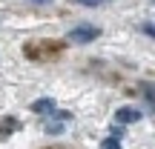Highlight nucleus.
<instances>
[{
    "instance_id": "f257e3e1",
    "label": "nucleus",
    "mask_w": 155,
    "mask_h": 149,
    "mask_svg": "<svg viewBox=\"0 0 155 149\" xmlns=\"http://www.w3.org/2000/svg\"><path fill=\"white\" fill-rule=\"evenodd\" d=\"M66 37L72 40V43H92V40H98V37H101V29H98V26H92V23H81V26L69 29Z\"/></svg>"
},
{
    "instance_id": "f03ea898",
    "label": "nucleus",
    "mask_w": 155,
    "mask_h": 149,
    "mask_svg": "<svg viewBox=\"0 0 155 149\" xmlns=\"http://www.w3.org/2000/svg\"><path fill=\"white\" fill-rule=\"evenodd\" d=\"M69 112H55V115H49L46 118V123H43V132L46 135H52V138H55V135H63L66 132V121H69Z\"/></svg>"
},
{
    "instance_id": "7ed1b4c3",
    "label": "nucleus",
    "mask_w": 155,
    "mask_h": 149,
    "mask_svg": "<svg viewBox=\"0 0 155 149\" xmlns=\"http://www.w3.org/2000/svg\"><path fill=\"white\" fill-rule=\"evenodd\" d=\"M141 118H144V112H141L138 106H121V109H115V123H121V126L138 123Z\"/></svg>"
},
{
    "instance_id": "20e7f679",
    "label": "nucleus",
    "mask_w": 155,
    "mask_h": 149,
    "mask_svg": "<svg viewBox=\"0 0 155 149\" xmlns=\"http://www.w3.org/2000/svg\"><path fill=\"white\" fill-rule=\"evenodd\" d=\"M32 112H38V115H55V100L52 98H40L32 103Z\"/></svg>"
},
{
    "instance_id": "39448f33",
    "label": "nucleus",
    "mask_w": 155,
    "mask_h": 149,
    "mask_svg": "<svg viewBox=\"0 0 155 149\" xmlns=\"http://www.w3.org/2000/svg\"><path fill=\"white\" fill-rule=\"evenodd\" d=\"M141 95H144V100H147V106H150V112H155V83L144 80V83H141Z\"/></svg>"
},
{
    "instance_id": "423d86ee",
    "label": "nucleus",
    "mask_w": 155,
    "mask_h": 149,
    "mask_svg": "<svg viewBox=\"0 0 155 149\" xmlns=\"http://www.w3.org/2000/svg\"><path fill=\"white\" fill-rule=\"evenodd\" d=\"M17 129H20V121H17V118H3V123H0V138H9Z\"/></svg>"
},
{
    "instance_id": "0eeeda50",
    "label": "nucleus",
    "mask_w": 155,
    "mask_h": 149,
    "mask_svg": "<svg viewBox=\"0 0 155 149\" xmlns=\"http://www.w3.org/2000/svg\"><path fill=\"white\" fill-rule=\"evenodd\" d=\"M101 149H124V146H121L118 138H104V141H101Z\"/></svg>"
},
{
    "instance_id": "6e6552de",
    "label": "nucleus",
    "mask_w": 155,
    "mask_h": 149,
    "mask_svg": "<svg viewBox=\"0 0 155 149\" xmlns=\"http://www.w3.org/2000/svg\"><path fill=\"white\" fill-rule=\"evenodd\" d=\"M72 3H78V6H101L104 0H72Z\"/></svg>"
},
{
    "instance_id": "1a4fd4ad",
    "label": "nucleus",
    "mask_w": 155,
    "mask_h": 149,
    "mask_svg": "<svg viewBox=\"0 0 155 149\" xmlns=\"http://www.w3.org/2000/svg\"><path fill=\"white\" fill-rule=\"evenodd\" d=\"M141 32L150 34V37H155V26H152V23H144V26H141Z\"/></svg>"
},
{
    "instance_id": "9d476101",
    "label": "nucleus",
    "mask_w": 155,
    "mask_h": 149,
    "mask_svg": "<svg viewBox=\"0 0 155 149\" xmlns=\"http://www.w3.org/2000/svg\"><path fill=\"white\" fill-rule=\"evenodd\" d=\"M32 3H49V0H32Z\"/></svg>"
},
{
    "instance_id": "9b49d317",
    "label": "nucleus",
    "mask_w": 155,
    "mask_h": 149,
    "mask_svg": "<svg viewBox=\"0 0 155 149\" xmlns=\"http://www.w3.org/2000/svg\"><path fill=\"white\" fill-rule=\"evenodd\" d=\"M150 6H155V0H150Z\"/></svg>"
}]
</instances>
